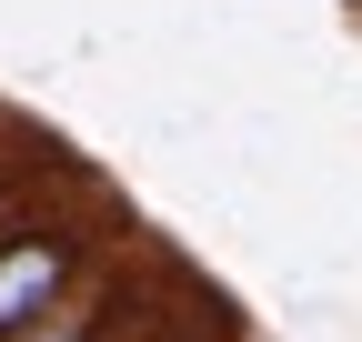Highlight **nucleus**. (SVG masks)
Here are the masks:
<instances>
[{
	"mask_svg": "<svg viewBox=\"0 0 362 342\" xmlns=\"http://www.w3.org/2000/svg\"><path fill=\"white\" fill-rule=\"evenodd\" d=\"M131 342H242L232 322H141Z\"/></svg>",
	"mask_w": 362,
	"mask_h": 342,
	"instance_id": "nucleus-2",
	"label": "nucleus"
},
{
	"mask_svg": "<svg viewBox=\"0 0 362 342\" xmlns=\"http://www.w3.org/2000/svg\"><path fill=\"white\" fill-rule=\"evenodd\" d=\"M131 312H141V282H131V272H111V282H81L61 312L21 322L11 342H131V332H141Z\"/></svg>",
	"mask_w": 362,
	"mask_h": 342,
	"instance_id": "nucleus-1",
	"label": "nucleus"
}]
</instances>
